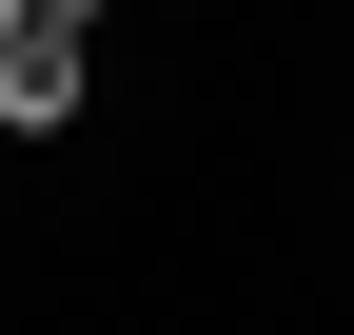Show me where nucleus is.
I'll return each instance as SVG.
<instances>
[{"instance_id": "f03ea898", "label": "nucleus", "mask_w": 354, "mask_h": 335, "mask_svg": "<svg viewBox=\"0 0 354 335\" xmlns=\"http://www.w3.org/2000/svg\"><path fill=\"white\" fill-rule=\"evenodd\" d=\"M39 20H79V39H99V20H118V0H39Z\"/></svg>"}, {"instance_id": "7ed1b4c3", "label": "nucleus", "mask_w": 354, "mask_h": 335, "mask_svg": "<svg viewBox=\"0 0 354 335\" xmlns=\"http://www.w3.org/2000/svg\"><path fill=\"white\" fill-rule=\"evenodd\" d=\"M20 20H39V0H0V39H20Z\"/></svg>"}, {"instance_id": "f257e3e1", "label": "nucleus", "mask_w": 354, "mask_h": 335, "mask_svg": "<svg viewBox=\"0 0 354 335\" xmlns=\"http://www.w3.org/2000/svg\"><path fill=\"white\" fill-rule=\"evenodd\" d=\"M79 79H99V60H79V20H20V39H0V118H20V138H59Z\"/></svg>"}]
</instances>
